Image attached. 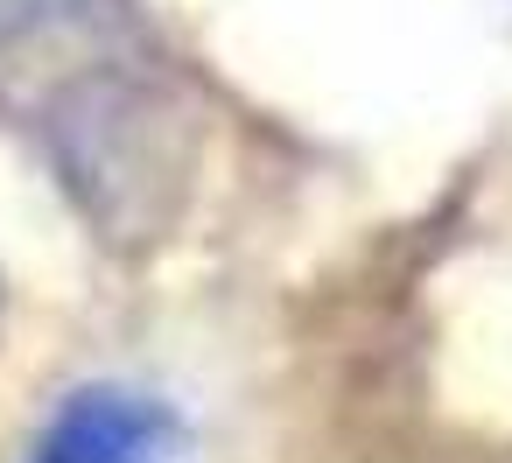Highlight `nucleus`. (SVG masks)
Wrapping results in <instances>:
<instances>
[{"instance_id":"f257e3e1","label":"nucleus","mask_w":512,"mask_h":463,"mask_svg":"<svg viewBox=\"0 0 512 463\" xmlns=\"http://www.w3.org/2000/svg\"><path fill=\"white\" fill-rule=\"evenodd\" d=\"M50 155L64 190L113 246H155L176 232L197 176V113L169 78L92 71L50 106Z\"/></svg>"},{"instance_id":"f03ea898","label":"nucleus","mask_w":512,"mask_h":463,"mask_svg":"<svg viewBox=\"0 0 512 463\" xmlns=\"http://www.w3.org/2000/svg\"><path fill=\"white\" fill-rule=\"evenodd\" d=\"M176 442H183V421L162 400L134 386H78L50 414L36 463H169Z\"/></svg>"},{"instance_id":"7ed1b4c3","label":"nucleus","mask_w":512,"mask_h":463,"mask_svg":"<svg viewBox=\"0 0 512 463\" xmlns=\"http://www.w3.org/2000/svg\"><path fill=\"white\" fill-rule=\"evenodd\" d=\"M64 8H78V0H0V43L36 36V29H43V22H57Z\"/></svg>"}]
</instances>
